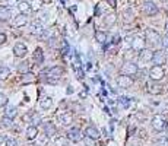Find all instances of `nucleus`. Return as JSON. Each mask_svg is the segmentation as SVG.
<instances>
[{"instance_id":"1","label":"nucleus","mask_w":168,"mask_h":146,"mask_svg":"<svg viewBox=\"0 0 168 146\" xmlns=\"http://www.w3.org/2000/svg\"><path fill=\"white\" fill-rule=\"evenodd\" d=\"M145 37H146V43L149 45H157L161 43V35L158 34L157 31H154V29H146V32H145Z\"/></svg>"},{"instance_id":"2","label":"nucleus","mask_w":168,"mask_h":146,"mask_svg":"<svg viewBox=\"0 0 168 146\" xmlns=\"http://www.w3.org/2000/svg\"><path fill=\"white\" fill-rule=\"evenodd\" d=\"M164 76H165V70H164L162 66L154 64V66L151 67V70H149V78H151L152 80H155V82L161 80Z\"/></svg>"},{"instance_id":"3","label":"nucleus","mask_w":168,"mask_h":146,"mask_svg":"<svg viewBox=\"0 0 168 146\" xmlns=\"http://www.w3.org/2000/svg\"><path fill=\"white\" fill-rule=\"evenodd\" d=\"M152 127H154V130H157V132H164V130L167 129L165 118L161 117V116H155V117L152 118Z\"/></svg>"},{"instance_id":"4","label":"nucleus","mask_w":168,"mask_h":146,"mask_svg":"<svg viewBox=\"0 0 168 146\" xmlns=\"http://www.w3.org/2000/svg\"><path fill=\"white\" fill-rule=\"evenodd\" d=\"M67 139L72 140V142H80L82 139H84L80 129H79V127H73V129H70L69 132H67Z\"/></svg>"},{"instance_id":"5","label":"nucleus","mask_w":168,"mask_h":146,"mask_svg":"<svg viewBox=\"0 0 168 146\" xmlns=\"http://www.w3.org/2000/svg\"><path fill=\"white\" fill-rule=\"evenodd\" d=\"M121 72H123L124 75H129V76H134V75H137L139 69H137V66H136L134 63H124L123 67H121Z\"/></svg>"},{"instance_id":"6","label":"nucleus","mask_w":168,"mask_h":146,"mask_svg":"<svg viewBox=\"0 0 168 146\" xmlns=\"http://www.w3.org/2000/svg\"><path fill=\"white\" fill-rule=\"evenodd\" d=\"M117 85L120 88H130L133 85V79L130 78L129 75H121L117 78Z\"/></svg>"},{"instance_id":"7","label":"nucleus","mask_w":168,"mask_h":146,"mask_svg":"<svg viewBox=\"0 0 168 146\" xmlns=\"http://www.w3.org/2000/svg\"><path fill=\"white\" fill-rule=\"evenodd\" d=\"M165 60H167V57H165V53H164V51L158 50L154 53V57H152V63H154V64L162 66V64H165Z\"/></svg>"},{"instance_id":"8","label":"nucleus","mask_w":168,"mask_h":146,"mask_svg":"<svg viewBox=\"0 0 168 146\" xmlns=\"http://www.w3.org/2000/svg\"><path fill=\"white\" fill-rule=\"evenodd\" d=\"M43 75H47L48 78H60L63 75V69L59 67V66L57 67L54 66V67H50V69H47V70H44Z\"/></svg>"},{"instance_id":"9","label":"nucleus","mask_w":168,"mask_h":146,"mask_svg":"<svg viewBox=\"0 0 168 146\" xmlns=\"http://www.w3.org/2000/svg\"><path fill=\"white\" fill-rule=\"evenodd\" d=\"M143 12H145L146 15H149V16H154V15L158 13V7L155 6L154 2H146L145 5H143Z\"/></svg>"},{"instance_id":"10","label":"nucleus","mask_w":168,"mask_h":146,"mask_svg":"<svg viewBox=\"0 0 168 146\" xmlns=\"http://www.w3.org/2000/svg\"><path fill=\"white\" fill-rule=\"evenodd\" d=\"M132 48H133L134 51L140 53L142 50H145V41L140 38V37H134V38L132 39Z\"/></svg>"},{"instance_id":"11","label":"nucleus","mask_w":168,"mask_h":146,"mask_svg":"<svg viewBox=\"0 0 168 146\" xmlns=\"http://www.w3.org/2000/svg\"><path fill=\"white\" fill-rule=\"evenodd\" d=\"M27 22H28V18L25 13H19L16 18H13V26H16V28L27 25Z\"/></svg>"},{"instance_id":"12","label":"nucleus","mask_w":168,"mask_h":146,"mask_svg":"<svg viewBox=\"0 0 168 146\" xmlns=\"http://www.w3.org/2000/svg\"><path fill=\"white\" fill-rule=\"evenodd\" d=\"M13 53L18 57H23L27 54V45L23 44V43H16L15 47H13Z\"/></svg>"},{"instance_id":"13","label":"nucleus","mask_w":168,"mask_h":146,"mask_svg":"<svg viewBox=\"0 0 168 146\" xmlns=\"http://www.w3.org/2000/svg\"><path fill=\"white\" fill-rule=\"evenodd\" d=\"M85 136H86V137H89V139L96 140V139L100 137V132H98L95 127H88V129L85 130Z\"/></svg>"},{"instance_id":"14","label":"nucleus","mask_w":168,"mask_h":146,"mask_svg":"<svg viewBox=\"0 0 168 146\" xmlns=\"http://www.w3.org/2000/svg\"><path fill=\"white\" fill-rule=\"evenodd\" d=\"M148 92L152 95H158V94H162V86H159L157 83H148Z\"/></svg>"},{"instance_id":"15","label":"nucleus","mask_w":168,"mask_h":146,"mask_svg":"<svg viewBox=\"0 0 168 146\" xmlns=\"http://www.w3.org/2000/svg\"><path fill=\"white\" fill-rule=\"evenodd\" d=\"M12 16L10 9L6 6H0V21H9V18Z\"/></svg>"},{"instance_id":"16","label":"nucleus","mask_w":168,"mask_h":146,"mask_svg":"<svg viewBox=\"0 0 168 146\" xmlns=\"http://www.w3.org/2000/svg\"><path fill=\"white\" fill-rule=\"evenodd\" d=\"M44 133L47 136H48V137H51V136H54L57 133V130H56V126H54V124L53 123H47L44 126Z\"/></svg>"},{"instance_id":"17","label":"nucleus","mask_w":168,"mask_h":146,"mask_svg":"<svg viewBox=\"0 0 168 146\" xmlns=\"http://www.w3.org/2000/svg\"><path fill=\"white\" fill-rule=\"evenodd\" d=\"M18 9H19L21 13H25V15H27V13L31 12V6H29V3L27 0H23V2H19V3H18Z\"/></svg>"},{"instance_id":"18","label":"nucleus","mask_w":168,"mask_h":146,"mask_svg":"<svg viewBox=\"0 0 168 146\" xmlns=\"http://www.w3.org/2000/svg\"><path fill=\"white\" fill-rule=\"evenodd\" d=\"M53 105V99H51L50 96H44V98H41V101H39V107L43 108V110H48L51 108Z\"/></svg>"},{"instance_id":"19","label":"nucleus","mask_w":168,"mask_h":146,"mask_svg":"<svg viewBox=\"0 0 168 146\" xmlns=\"http://www.w3.org/2000/svg\"><path fill=\"white\" fill-rule=\"evenodd\" d=\"M152 57H154V53L149 50H142L139 54V59L142 62H149V60L152 62Z\"/></svg>"},{"instance_id":"20","label":"nucleus","mask_w":168,"mask_h":146,"mask_svg":"<svg viewBox=\"0 0 168 146\" xmlns=\"http://www.w3.org/2000/svg\"><path fill=\"white\" fill-rule=\"evenodd\" d=\"M37 135H38L37 126H29L28 129H27V137H28V139H35Z\"/></svg>"},{"instance_id":"21","label":"nucleus","mask_w":168,"mask_h":146,"mask_svg":"<svg viewBox=\"0 0 168 146\" xmlns=\"http://www.w3.org/2000/svg\"><path fill=\"white\" fill-rule=\"evenodd\" d=\"M60 121H62L64 126H69V124H72V121H73V116L70 112H69V114H67V112L66 114H62V116H60Z\"/></svg>"},{"instance_id":"22","label":"nucleus","mask_w":168,"mask_h":146,"mask_svg":"<svg viewBox=\"0 0 168 146\" xmlns=\"http://www.w3.org/2000/svg\"><path fill=\"white\" fill-rule=\"evenodd\" d=\"M31 28H32V34H37V35L43 34V25H41V22H34Z\"/></svg>"},{"instance_id":"23","label":"nucleus","mask_w":168,"mask_h":146,"mask_svg":"<svg viewBox=\"0 0 168 146\" xmlns=\"http://www.w3.org/2000/svg\"><path fill=\"white\" fill-rule=\"evenodd\" d=\"M95 39L98 41V43H101V44H104L107 41V34L105 32H102V31H98L95 34Z\"/></svg>"},{"instance_id":"24","label":"nucleus","mask_w":168,"mask_h":146,"mask_svg":"<svg viewBox=\"0 0 168 146\" xmlns=\"http://www.w3.org/2000/svg\"><path fill=\"white\" fill-rule=\"evenodd\" d=\"M34 59H35V62H37V63H43V62H44V54H43V51L39 50V48L35 51Z\"/></svg>"},{"instance_id":"25","label":"nucleus","mask_w":168,"mask_h":146,"mask_svg":"<svg viewBox=\"0 0 168 146\" xmlns=\"http://www.w3.org/2000/svg\"><path fill=\"white\" fill-rule=\"evenodd\" d=\"M18 70L21 73H28L29 72V63H27V62L21 63V64L18 66Z\"/></svg>"},{"instance_id":"26","label":"nucleus","mask_w":168,"mask_h":146,"mask_svg":"<svg viewBox=\"0 0 168 146\" xmlns=\"http://www.w3.org/2000/svg\"><path fill=\"white\" fill-rule=\"evenodd\" d=\"M9 75H10L9 67H5V66H2V67H0V79H6Z\"/></svg>"},{"instance_id":"27","label":"nucleus","mask_w":168,"mask_h":146,"mask_svg":"<svg viewBox=\"0 0 168 146\" xmlns=\"http://www.w3.org/2000/svg\"><path fill=\"white\" fill-rule=\"evenodd\" d=\"M16 114H18L16 107H9V108H6V116H7V117L13 118L15 116H16Z\"/></svg>"},{"instance_id":"28","label":"nucleus","mask_w":168,"mask_h":146,"mask_svg":"<svg viewBox=\"0 0 168 146\" xmlns=\"http://www.w3.org/2000/svg\"><path fill=\"white\" fill-rule=\"evenodd\" d=\"M133 21V12L127 9V10H124V22H132Z\"/></svg>"},{"instance_id":"29","label":"nucleus","mask_w":168,"mask_h":146,"mask_svg":"<svg viewBox=\"0 0 168 146\" xmlns=\"http://www.w3.org/2000/svg\"><path fill=\"white\" fill-rule=\"evenodd\" d=\"M54 145H56V146H66L67 145V139H66V137H56Z\"/></svg>"},{"instance_id":"30","label":"nucleus","mask_w":168,"mask_h":146,"mask_svg":"<svg viewBox=\"0 0 168 146\" xmlns=\"http://www.w3.org/2000/svg\"><path fill=\"white\" fill-rule=\"evenodd\" d=\"M2 123H3V126H5V127H10L13 121H12V118H10V117L5 116V117H3V120H2Z\"/></svg>"},{"instance_id":"31","label":"nucleus","mask_w":168,"mask_h":146,"mask_svg":"<svg viewBox=\"0 0 168 146\" xmlns=\"http://www.w3.org/2000/svg\"><path fill=\"white\" fill-rule=\"evenodd\" d=\"M157 145L168 146V137H159V139H157Z\"/></svg>"},{"instance_id":"32","label":"nucleus","mask_w":168,"mask_h":146,"mask_svg":"<svg viewBox=\"0 0 168 146\" xmlns=\"http://www.w3.org/2000/svg\"><path fill=\"white\" fill-rule=\"evenodd\" d=\"M6 104H7V96L0 94V107H5Z\"/></svg>"},{"instance_id":"33","label":"nucleus","mask_w":168,"mask_h":146,"mask_svg":"<svg viewBox=\"0 0 168 146\" xmlns=\"http://www.w3.org/2000/svg\"><path fill=\"white\" fill-rule=\"evenodd\" d=\"M116 22V16L114 15H110V16H107L105 18V23L107 25H111V23Z\"/></svg>"},{"instance_id":"34","label":"nucleus","mask_w":168,"mask_h":146,"mask_svg":"<svg viewBox=\"0 0 168 146\" xmlns=\"http://www.w3.org/2000/svg\"><path fill=\"white\" fill-rule=\"evenodd\" d=\"M47 19H48V13L45 12V13H39V22H47Z\"/></svg>"},{"instance_id":"35","label":"nucleus","mask_w":168,"mask_h":146,"mask_svg":"<svg viewBox=\"0 0 168 146\" xmlns=\"http://www.w3.org/2000/svg\"><path fill=\"white\" fill-rule=\"evenodd\" d=\"M6 146H18V142L15 139H6Z\"/></svg>"},{"instance_id":"36","label":"nucleus","mask_w":168,"mask_h":146,"mask_svg":"<svg viewBox=\"0 0 168 146\" xmlns=\"http://www.w3.org/2000/svg\"><path fill=\"white\" fill-rule=\"evenodd\" d=\"M161 44H162L164 48H167V50H168V35H167V37H164V38L161 39Z\"/></svg>"},{"instance_id":"37","label":"nucleus","mask_w":168,"mask_h":146,"mask_svg":"<svg viewBox=\"0 0 168 146\" xmlns=\"http://www.w3.org/2000/svg\"><path fill=\"white\" fill-rule=\"evenodd\" d=\"M5 41H6V35L5 34H0V45L5 44Z\"/></svg>"},{"instance_id":"38","label":"nucleus","mask_w":168,"mask_h":146,"mask_svg":"<svg viewBox=\"0 0 168 146\" xmlns=\"http://www.w3.org/2000/svg\"><path fill=\"white\" fill-rule=\"evenodd\" d=\"M107 2L110 3V6H111V7H116V5H117V2H116V0H107Z\"/></svg>"},{"instance_id":"39","label":"nucleus","mask_w":168,"mask_h":146,"mask_svg":"<svg viewBox=\"0 0 168 146\" xmlns=\"http://www.w3.org/2000/svg\"><path fill=\"white\" fill-rule=\"evenodd\" d=\"M5 140H6L5 137H3V136H0V145H2V143H3V142H5Z\"/></svg>"},{"instance_id":"40","label":"nucleus","mask_w":168,"mask_h":146,"mask_svg":"<svg viewBox=\"0 0 168 146\" xmlns=\"http://www.w3.org/2000/svg\"><path fill=\"white\" fill-rule=\"evenodd\" d=\"M165 31H167V34H168V22L165 23Z\"/></svg>"},{"instance_id":"41","label":"nucleus","mask_w":168,"mask_h":146,"mask_svg":"<svg viewBox=\"0 0 168 146\" xmlns=\"http://www.w3.org/2000/svg\"><path fill=\"white\" fill-rule=\"evenodd\" d=\"M161 2H168V0H161Z\"/></svg>"},{"instance_id":"42","label":"nucleus","mask_w":168,"mask_h":146,"mask_svg":"<svg viewBox=\"0 0 168 146\" xmlns=\"http://www.w3.org/2000/svg\"><path fill=\"white\" fill-rule=\"evenodd\" d=\"M18 2H23V0H18Z\"/></svg>"},{"instance_id":"43","label":"nucleus","mask_w":168,"mask_h":146,"mask_svg":"<svg viewBox=\"0 0 168 146\" xmlns=\"http://www.w3.org/2000/svg\"><path fill=\"white\" fill-rule=\"evenodd\" d=\"M167 137H168V135H167Z\"/></svg>"}]
</instances>
